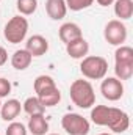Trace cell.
<instances>
[{
  "mask_svg": "<svg viewBox=\"0 0 133 135\" xmlns=\"http://www.w3.org/2000/svg\"><path fill=\"white\" fill-rule=\"evenodd\" d=\"M91 121L97 126L110 127L114 134H122L130 126V116L124 110L108 105H94L91 110Z\"/></svg>",
  "mask_w": 133,
  "mask_h": 135,
  "instance_id": "1",
  "label": "cell"
},
{
  "mask_svg": "<svg viewBox=\"0 0 133 135\" xmlns=\"http://www.w3.org/2000/svg\"><path fill=\"white\" fill-rule=\"evenodd\" d=\"M33 88L34 93H36V98L41 101V104L45 108L55 107L61 101V93H60L53 77H50V75H45V74L38 75L34 79Z\"/></svg>",
  "mask_w": 133,
  "mask_h": 135,
  "instance_id": "2",
  "label": "cell"
},
{
  "mask_svg": "<svg viewBox=\"0 0 133 135\" xmlns=\"http://www.w3.org/2000/svg\"><path fill=\"white\" fill-rule=\"evenodd\" d=\"M69 96L70 101L78 108H91L96 104V93L89 80H83V79L74 80L69 88Z\"/></svg>",
  "mask_w": 133,
  "mask_h": 135,
  "instance_id": "3",
  "label": "cell"
},
{
  "mask_svg": "<svg viewBox=\"0 0 133 135\" xmlns=\"http://www.w3.org/2000/svg\"><path fill=\"white\" fill-rule=\"evenodd\" d=\"M80 71L83 77L89 80H102L108 72V61L99 55H86L85 58H81Z\"/></svg>",
  "mask_w": 133,
  "mask_h": 135,
  "instance_id": "4",
  "label": "cell"
},
{
  "mask_svg": "<svg viewBox=\"0 0 133 135\" xmlns=\"http://www.w3.org/2000/svg\"><path fill=\"white\" fill-rule=\"evenodd\" d=\"M27 33H28V21H27V17H24V16H21V14L11 17V19L6 22L5 28H3V36H5V39H6L8 42H11V44H19V42H22V41L25 39Z\"/></svg>",
  "mask_w": 133,
  "mask_h": 135,
  "instance_id": "5",
  "label": "cell"
},
{
  "mask_svg": "<svg viewBox=\"0 0 133 135\" xmlns=\"http://www.w3.org/2000/svg\"><path fill=\"white\" fill-rule=\"evenodd\" d=\"M103 38L108 44L111 46H124L127 41V27L122 21L113 19L108 21L105 28H103Z\"/></svg>",
  "mask_w": 133,
  "mask_h": 135,
  "instance_id": "6",
  "label": "cell"
},
{
  "mask_svg": "<svg viewBox=\"0 0 133 135\" xmlns=\"http://www.w3.org/2000/svg\"><path fill=\"white\" fill-rule=\"evenodd\" d=\"M61 127L69 135H88L89 121L78 113H66L61 118Z\"/></svg>",
  "mask_w": 133,
  "mask_h": 135,
  "instance_id": "7",
  "label": "cell"
},
{
  "mask_svg": "<svg viewBox=\"0 0 133 135\" xmlns=\"http://www.w3.org/2000/svg\"><path fill=\"white\" fill-rule=\"evenodd\" d=\"M100 93L108 101H111V102L119 101L124 96L122 80H119L116 77H106V79H103L102 83H100Z\"/></svg>",
  "mask_w": 133,
  "mask_h": 135,
  "instance_id": "8",
  "label": "cell"
},
{
  "mask_svg": "<svg viewBox=\"0 0 133 135\" xmlns=\"http://www.w3.org/2000/svg\"><path fill=\"white\" fill-rule=\"evenodd\" d=\"M25 49L30 52L32 57H42L49 50V41L42 35H33L27 39Z\"/></svg>",
  "mask_w": 133,
  "mask_h": 135,
  "instance_id": "9",
  "label": "cell"
},
{
  "mask_svg": "<svg viewBox=\"0 0 133 135\" xmlns=\"http://www.w3.org/2000/svg\"><path fill=\"white\" fill-rule=\"evenodd\" d=\"M66 52L70 58H74V60H81V58H85V57L88 55V52H89V44H88V41L81 36V38H78V39H75V41L66 44Z\"/></svg>",
  "mask_w": 133,
  "mask_h": 135,
  "instance_id": "10",
  "label": "cell"
},
{
  "mask_svg": "<svg viewBox=\"0 0 133 135\" xmlns=\"http://www.w3.org/2000/svg\"><path fill=\"white\" fill-rule=\"evenodd\" d=\"M45 13L53 21H61L67 14L66 0H45Z\"/></svg>",
  "mask_w": 133,
  "mask_h": 135,
  "instance_id": "11",
  "label": "cell"
},
{
  "mask_svg": "<svg viewBox=\"0 0 133 135\" xmlns=\"http://www.w3.org/2000/svg\"><path fill=\"white\" fill-rule=\"evenodd\" d=\"M58 36H60V39H61L64 44H69V42H72V41L81 38L83 35H81L80 25H77L75 22H64V24L60 27V30H58Z\"/></svg>",
  "mask_w": 133,
  "mask_h": 135,
  "instance_id": "12",
  "label": "cell"
},
{
  "mask_svg": "<svg viewBox=\"0 0 133 135\" xmlns=\"http://www.w3.org/2000/svg\"><path fill=\"white\" fill-rule=\"evenodd\" d=\"M21 110H22V104L17 99H8L0 107V116H2L3 121H6V123L9 121L11 123V121H14L19 116Z\"/></svg>",
  "mask_w": 133,
  "mask_h": 135,
  "instance_id": "13",
  "label": "cell"
},
{
  "mask_svg": "<svg viewBox=\"0 0 133 135\" xmlns=\"http://www.w3.org/2000/svg\"><path fill=\"white\" fill-rule=\"evenodd\" d=\"M27 131H30L33 135H45L49 132V121L44 115H32L28 119Z\"/></svg>",
  "mask_w": 133,
  "mask_h": 135,
  "instance_id": "14",
  "label": "cell"
},
{
  "mask_svg": "<svg viewBox=\"0 0 133 135\" xmlns=\"http://www.w3.org/2000/svg\"><path fill=\"white\" fill-rule=\"evenodd\" d=\"M32 60L33 57L30 55V52L27 49H21V50H16L11 57V65L14 69L17 71H25L27 68L32 65Z\"/></svg>",
  "mask_w": 133,
  "mask_h": 135,
  "instance_id": "15",
  "label": "cell"
},
{
  "mask_svg": "<svg viewBox=\"0 0 133 135\" xmlns=\"http://www.w3.org/2000/svg\"><path fill=\"white\" fill-rule=\"evenodd\" d=\"M114 14L119 21H127L133 16V0H114Z\"/></svg>",
  "mask_w": 133,
  "mask_h": 135,
  "instance_id": "16",
  "label": "cell"
},
{
  "mask_svg": "<svg viewBox=\"0 0 133 135\" xmlns=\"http://www.w3.org/2000/svg\"><path fill=\"white\" fill-rule=\"evenodd\" d=\"M22 108H24V112L28 113L30 116H32V115H44V113H45V107L41 104V101H39L36 96L27 98L25 102L22 104Z\"/></svg>",
  "mask_w": 133,
  "mask_h": 135,
  "instance_id": "17",
  "label": "cell"
},
{
  "mask_svg": "<svg viewBox=\"0 0 133 135\" xmlns=\"http://www.w3.org/2000/svg\"><path fill=\"white\" fill-rule=\"evenodd\" d=\"M114 63H133V49L130 46H117L114 52Z\"/></svg>",
  "mask_w": 133,
  "mask_h": 135,
  "instance_id": "18",
  "label": "cell"
},
{
  "mask_svg": "<svg viewBox=\"0 0 133 135\" xmlns=\"http://www.w3.org/2000/svg\"><path fill=\"white\" fill-rule=\"evenodd\" d=\"M114 74L119 80H129L133 75V63H114Z\"/></svg>",
  "mask_w": 133,
  "mask_h": 135,
  "instance_id": "19",
  "label": "cell"
},
{
  "mask_svg": "<svg viewBox=\"0 0 133 135\" xmlns=\"http://www.w3.org/2000/svg\"><path fill=\"white\" fill-rule=\"evenodd\" d=\"M16 8L21 16H32L38 8V0H17Z\"/></svg>",
  "mask_w": 133,
  "mask_h": 135,
  "instance_id": "20",
  "label": "cell"
},
{
  "mask_svg": "<svg viewBox=\"0 0 133 135\" xmlns=\"http://www.w3.org/2000/svg\"><path fill=\"white\" fill-rule=\"evenodd\" d=\"M94 3V0H66V6L70 11H81L89 8Z\"/></svg>",
  "mask_w": 133,
  "mask_h": 135,
  "instance_id": "21",
  "label": "cell"
},
{
  "mask_svg": "<svg viewBox=\"0 0 133 135\" xmlns=\"http://www.w3.org/2000/svg\"><path fill=\"white\" fill-rule=\"evenodd\" d=\"M27 127L22 124V123H17V121H11L6 127V132L5 135H27Z\"/></svg>",
  "mask_w": 133,
  "mask_h": 135,
  "instance_id": "22",
  "label": "cell"
},
{
  "mask_svg": "<svg viewBox=\"0 0 133 135\" xmlns=\"http://www.w3.org/2000/svg\"><path fill=\"white\" fill-rule=\"evenodd\" d=\"M9 93H11V83H9V80L0 77V99L6 98Z\"/></svg>",
  "mask_w": 133,
  "mask_h": 135,
  "instance_id": "23",
  "label": "cell"
},
{
  "mask_svg": "<svg viewBox=\"0 0 133 135\" xmlns=\"http://www.w3.org/2000/svg\"><path fill=\"white\" fill-rule=\"evenodd\" d=\"M6 60H8V54H6V50L0 46V66H3V65L6 63Z\"/></svg>",
  "mask_w": 133,
  "mask_h": 135,
  "instance_id": "24",
  "label": "cell"
},
{
  "mask_svg": "<svg viewBox=\"0 0 133 135\" xmlns=\"http://www.w3.org/2000/svg\"><path fill=\"white\" fill-rule=\"evenodd\" d=\"M96 2L99 3L100 6H110V5L114 3V0H96Z\"/></svg>",
  "mask_w": 133,
  "mask_h": 135,
  "instance_id": "25",
  "label": "cell"
},
{
  "mask_svg": "<svg viewBox=\"0 0 133 135\" xmlns=\"http://www.w3.org/2000/svg\"><path fill=\"white\" fill-rule=\"evenodd\" d=\"M99 135H111V134H106V132H103V134H99Z\"/></svg>",
  "mask_w": 133,
  "mask_h": 135,
  "instance_id": "26",
  "label": "cell"
},
{
  "mask_svg": "<svg viewBox=\"0 0 133 135\" xmlns=\"http://www.w3.org/2000/svg\"><path fill=\"white\" fill-rule=\"evenodd\" d=\"M49 135H58V134H49Z\"/></svg>",
  "mask_w": 133,
  "mask_h": 135,
  "instance_id": "27",
  "label": "cell"
},
{
  "mask_svg": "<svg viewBox=\"0 0 133 135\" xmlns=\"http://www.w3.org/2000/svg\"><path fill=\"white\" fill-rule=\"evenodd\" d=\"M0 107H2V99H0Z\"/></svg>",
  "mask_w": 133,
  "mask_h": 135,
  "instance_id": "28",
  "label": "cell"
}]
</instances>
